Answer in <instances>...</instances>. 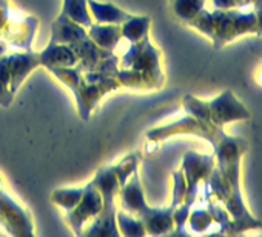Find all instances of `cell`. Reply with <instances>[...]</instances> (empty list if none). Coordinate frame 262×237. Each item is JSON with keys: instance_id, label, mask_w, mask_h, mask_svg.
<instances>
[{"instance_id": "cell-20", "label": "cell", "mask_w": 262, "mask_h": 237, "mask_svg": "<svg viewBox=\"0 0 262 237\" xmlns=\"http://www.w3.org/2000/svg\"><path fill=\"white\" fill-rule=\"evenodd\" d=\"M13 92L10 89V68H8V57H0V105L10 106L13 102Z\"/></svg>"}, {"instance_id": "cell-27", "label": "cell", "mask_w": 262, "mask_h": 237, "mask_svg": "<svg viewBox=\"0 0 262 237\" xmlns=\"http://www.w3.org/2000/svg\"><path fill=\"white\" fill-rule=\"evenodd\" d=\"M256 82L259 86H262V66L256 71Z\"/></svg>"}, {"instance_id": "cell-12", "label": "cell", "mask_w": 262, "mask_h": 237, "mask_svg": "<svg viewBox=\"0 0 262 237\" xmlns=\"http://www.w3.org/2000/svg\"><path fill=\"white\" fill-rule=\"evenodd\" d=\"M85 37H88L85 27L74 22L73 19H70L63 13L54 20V23L51 27V42L53 43L71 45V43L79 42Z\"/></svg>"}, {"instance_id": "cell-14", "label": "cell", "mask_w": 262, "mask_h": 237, "mask_svg": "<svg viewBox=\"0 0 262 237\" xmlns=\"http://www.w3.org/2000/svg\"><path fill=\"white\" fill-rule=\"evenodd\" d=\"M88 37L102 50L106 51H116V48L120 43L122 33H120V25H110V23H99V25H91L88 28Z\"/></svg>"}, {"instance_id": "cell-24", "label": "cell", "mask_w": 262, "mask_h": 237, "mask_svg": "<svg viewBox=\"0 0 262 237\" xmlns=\"http://www.w3.org/2000/svg\"><path fill=\"white\" fill-rule=\"evenodd\" d=\"M173 180H174V188H173V202H171V206L176 208L178 205H181L184 202L185 191H187V182H185L184 171L182 170L176 171L173 174Z\"/></svg>"}, {"instance_id": "cell-11", "label": "cell", "mask_w": 262, "mask_h": 237, "mask_svg": "<svg viewBox=\"0 0 262 237\" xmlns=\"http://www.w3.org/2000/svg\"><path fill=\"white\" fill-rule=\"evenodd\" d=\"M8 57V68H10V89L14 94L25 77L40 65L39 54L30 51L25 53H11Z\"/></svg>"}, {"instance_id": "cell-2", "label": "cell", "mask_w": 262, "mask_h": 237, "mask_svg": "<svg viewBox=\"0 0 262 237\" xmlns=\"http://www.w3.org/2000/svg\"><path fill=\"white\" fill-rule=\"evenodd\" d=\"M188 25L210 37L214 50H221L242 36L257 34V19L251 7L214 8V11L204 8Z\"/></svg>"}, {"instance_id": "cell-6", "label": "cell", "mask_w": 262, "mask_h": 237, "mask_svg": "<svg viewBox=\"0 0 262 237\" xmlns=\"http://www.w3.org/2000/svg\"><path fill=\"white\" fill-rule=\"evenodd\" d=\"M214 167H216L214 154H198L194 151H188L184 156L182 171H184L185 182H187V191H185L182 205L188 208L193 206V203L198 199L199 183L208 179Z\"/></svg>"}, {"instance_id": "cell-25", "label": "cell", "mask_w": 262, "mask_h": 237, "mask_svg": "<svg viewBox=\"0 0 262 237\" xmlns=\"http://www.w3.org/2000/svg\"><path fill=\"white\" fill-rule=\"evenodd\" d=\"M251 8H253L256 19H257V34L262 36V0H254Z\"/></svg>"}, {"instance_id": "cell-21", "label": "cell", "mask_w": 262, "mask_h": 237, "mask_svg": "<svg viewBox=\"0 0 262 237\" xmlns=\"http://www.w3.org/2000/svg\"><path fill=\"white\" fill-rule=\"evenodd\" d=\"M83 194V188H73V189H57L53 193V200L60 205L63 209L71 211L79 200L82 199Z\"/></svg>"}, {"instance_id": "cell-26", "label": "cell", "mask_w": 262, "mask_h": 237, "mask_svg": "<svg viewBox=\"0 0 262 237\" xmlns=\"http://www.w3.org/2000/svg\"><path fill=\"white\" fill-rule=\"evenodd\" d=\"M214 8H221V10H227V8H233L230 0H211Z\"/></svg>"}, {"instance_id": "cell-9", "label": "cell", "mask_w": 262, "mask_h": 237, "mask_svg": "<svg viewBox=\"0 0 262 237\" xmlns=\"http://www.w3.org/2000/svg\"><path fill=\"white\" fill-rule=\"evenodd\" d=\"M0 223L11 234H33L31 220L28 214L22 208H19V205L4 191H0Z\"/></svg>"}, {"instance_id": "cell-23", "label": "cell", "mask_w": 262, "mask_h": 237, "mask_svg": "<svg viewBox=\"0 0 262 237\" xmlns=\"http://www.w3.org/2000/svg\"><path fill=\"white\" fill-rule=\"evenodd\" d=\"M188 220H190V226H191V229L194 232H205L214 223L210 211L208 209H202V208L194 209L188 216Z\"/></svg>"}, {"instance_id": "cell-3", "label": "cell", "mask_w": 262, "mask_h": 237, "mask_svg": "<svg viewBox=\"0 0 262 237\" xmlns=\"http://www.w3.org/2000/svg\"><path fill=\"white\" fill-rule=\"evenodd\" d=\"M50 71L56 74L60 82H63L73 89L77 99L80 117L83 121H88L91 109L106 92L120 86L119 80L113 76L97 71H82L77 66L50 68Z\"/></svg>"}, {"instance_id": "cell-4", "label": "cell", "mask_w": 262, "mask_h": 237, "mask_svg": "<svg viewBox=\"0 0 262 237\" xmlns=\"http://www.w3.org/2000/svg\"><path fill=\"white\" fill-rule=\"evenodd\" d=\"M93 185L99 189L103 206L99 212V217L93 223L85 234L90 235H119L117 223H116V203L114 199L120 189V183L117 179V173L114 167H103L97 171L96 177L93 179Z\"/></svg>"}, {"instance_id": "cell-8", "label": "cell", "mask_w": 262, "mask_h": 237, "mask_svg": "<svg viewBox=\"0 0 262 237\" xmlns=\"http://www.w3.org/2000/svg\"><path fill=\"white\" fill-rule=\"evenodd\" d=\"M102 206H103L102 196H100L99 189L91 182L83 188L82 199L79 200V203L71 211H68L65 219L76 234H82V226L91 217L97 216L102 211Z\"/></svg>"}, {"instance_id": "cell-1", "label": "cell", "mask_w": 262, "mask_h": 237, "mask_svg": "<svg viewBox=\"0 0 262 237\" xmlns=\"http://www.w3.org/2000/svg\"><path fill=\"white\" fill-rule=\"evenodd\" d=\"M213 154L217 159L216 168L224 179V197L222 205L227 208L231 217L230 234H241L248 229L262 228V222L257 220L245 206L241 191V157L247 151V140L227 134L224 130L211 142Z\"/></svg>"}, {"instance_id": "cell-10", "label": "cell", "mask_w": 262, "mask_h": 237, "mask_svg": "<svg viewBox=\"0 0 262 237\" xmlns=\"http://www.w3.org/2000/svg\"><path fill=\"white\" fill-rule=\"evenodd\" d=\"M120 188H122V191H120L122 206L128 214H133V216H138L139 219H142L151 209L144 200V193H142L141 179H139L138 171L131 174V179L128 180V183L122 185Z\"/></svg>"}, {"instance_id": "cell-16", "label": "cell", "mask_w": 262, "mask_h": 237, "mask_svg": "<svg viewBox=\"0 0 262 237\" xmlns=\"http://www.w3.org/2000/svg\"><path fill=\"white\" fill-rule=\"evenodd\" d=\"M151 19L150 17H136L131 16L128 20H125L120 25V33L122 37L126 42H139L144 37L148 36V28H150Z\"/></svg>"}, {"instance_id": "cell-30", "label": "cell", "mask_w": 262, "mask_h": 237, "mask_svg": "<svg viewBox=\"0 0 262 237\" xmlns=\"http://www.w3.org/2000/svg\"><path fill=\"white\" fill-rule=\"evenodd\" d=\"M253 2H254V0H245L244 7H251V5H253Z\"/></svg>"}, {"instance_id": "cell-18", "label": "cell", "mask_w": 262, "mask_h": 237, "mask_svg": "<svg viewBox=\"0 0 262 237\" xmlns=\"http://www.w3.org/2000/svg\"><path fill=\"white\" fill-rule=\"evenodd\" d=\"M171 7L176 17L188 23L204 10L205 0H171Z\"/></svg>"}, {"instance_id": "cell-22", "label": "cell", "mask_w": 262, "mask_h": 237, "mask_svg": "<svg viewBox=\"0 0 262 237\" xmlns=\"http://www.w3.org/2000/svg\"><path fill=\"white\" fill-rule=\"evenodd\" d=\"M184 108L190 115L199 118V121H211L207 102H202L193 96H185L184 97Z\"/></svg>"}, {"instance_id": "cell-15", "label": "cell", "mask_w": 262, "mask_h": 237, "mask_svg": "<svg viewBox=\"0 0 262 237\" xmlns=\"http://www.w3.org/2000/svg\"><path fill=\"white\" fill-rule=\"evenodd\" d=\"M86 4L90 8V14L97 23L122 25L125 20L131 17L129 13H125L111 4H100V2H96V0H86Z\"/></svg>"}, {"instance_id": "cell-7", "label": "cell", "mask_w": 262, "mask_h": 237, "mask_svg": "<svg viewBox=\"0 0 262 237\" xmlns=\"http://www.w3.org/2000/svg\"><path fill=\"white\" fill-rule=\"evenodd\" d=\"M207 103H208V109H210L211 122L221 128H224L225 125H228L231 122L247 121V118H250V111L234 96V92L231 89H225L224 92H221L217 97H214L213 100H210Z\"/></svg>"}, {"instance_id": "cell-28", "label": "cell", "mask_w": 262, "mask_h": 237, "mask_svg": "<svg viewBox=\"0 0 262 237\" xmlns=\"http://www.w3.org/2000/svg\"><path fill=\"white\" fill-rule=\"evenodd\" d=\"M230 2H231V7L236 8V7H244L245 0H230Z\"/></svg>"}, {"instance_id": "cell-5", "label": "cell", "mask_w": 262, "mask_h": 237, "mask_svg": "<svg viewBox=\"0 0 262 237\" xmlns=\"http://www.w3.org/2000/svg\"><path fill=\"white\" fill-rule=\"evenodd\" d=\"M125 69H135L142 74L147 88H161L164 83V73L161 68V53L150 43L148 36L139 42H129L126 53L119 63Z\"/></svg>"}, {"instance_id": "cell-29", "label": "cell", "mask_w": 262, "mask_h": 237, "mask_svg": "<svg viewBox=\"0 0 262 237\" xmlns=\"http://www.w3.org/2000/svg\"><path fill=\"white\" fill-rule=\"evenodd\" d=\"M5 53H7V46H5V43L2 42V39H0V57L5 56Z\"/></svg>"}, {"instance_id": "cell-19", "label": "cell", "mask_w": 262, "mask_h": 237, "mask_svg": "<svg viewBox=\"0 0 262 237\" xmlns=\"http://www.w3.org/2000/svg\"><path fill=\"white\" fill-rule=\"evenodd\" d=\"M116 219H117V226L120 228L119 232L123 235H145L147 234L145 226L141 219L131 217V214H128L125 211L117 212Z\"/></svg>"}, {"instance_id": "cell-17", "label": "cell", "mask_w": 262, "mask_h": 237, "mask_svg": "<svg viewBox=\"0 0 262 237\" xmlns=\"http://www.w3.org/2000/svg\"><path fill=\"white\" fill-rule=\"evenodd\" d=\"M62 13L85 28H90L93 25V19L90 16V11H88L86 0H63Z\"/></svg>"}, {"instance_id": "cell-13", "label": "cell", "mask_w": 262, "mask_h": 237, "mask_svg": "<svg viewBox=\"0 0 262 237\" xmlns=\"http://www.w3.org/2000/svg\"><path fill=\"white\" fill-rule=\"evenodd\" d=\"M40 65L45 68H63V66H76L77 65V57L70 45L65 43H53L39 53Z\"/></svg>"}]
</instances>
